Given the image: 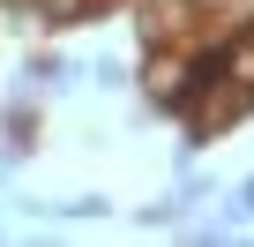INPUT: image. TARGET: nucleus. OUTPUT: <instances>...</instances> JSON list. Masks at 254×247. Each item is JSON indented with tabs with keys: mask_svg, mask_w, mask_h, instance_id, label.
I'll use <instances>...</instances> for the list:
<instances>
[{
	"mask_svg": "<svg viewBox=\"0 0 254 247\" xmlns=\"http://www.w3.org/2000/svg\"><path fill=\"white\" fill-rule=\"evenodd\" d=\"M180 105H187V150H194V143H209L217 128H232V120L254 105V90H247V82H232V75H217V82H202V90H194V97H180Z\"/></svg>",
	"mask_w": 254,
	"mask_h": 247,
	"instance_id": "nucleus-1",
	"label": "nucleus"
},
{
	"mask_svg": "<svg viewBox=\"0 0 254 247\" xmlns=\"http://www.w3.org/2000/svg\"><path fill=\"white\" fill-rule=\"evenodd\" d=\"M142 90H150V105H180L187 90H194V68L180 60V53H150V68H142Z\"/></svg>",
	"mask_w": 254,
	"mask_h": 247,
	"instance_id": "nucleus-2",
	"label": "nucleus"
},
{
	"mask_svg": "<svg viewBox=\"0 0 254 247\" xmlns=\"http://www.w3.org/2000/svg\"><path fill=\"white\" fill-rule=\"evenodd\" d=\"M187 15H194L187 0H142V45H150V53H157V45H172V38L187 30Z\"/></svg>",
	"mask_w": 254,
	"mask_h": 247,
	"instance_id": "nucleus-3",
	"label": "nucleus"
},
{
	"mask_svg": "<svg viewBox=\"0 0 254 247\" xmlns=\"http://www.w3.org/2000/svg\"><path fill=\"white\" fill-rule=\"evenodd\" d=\"M90 8H97V0H30V15H38L45 30H67V23H82Z\"/></svg>",
	"mask_w": 254,
	"mask_h": 247,
	"instance_id": "nucleus-4",
	"label": "nucleus"
},
{
	"mask_svg": "<svg viewBox=\"0 0 254 247\" xmlns=\"http://www.w3.org/2000/svg\"><path fill=\"white\" fill-rule=\"evenodd\" d=\"M23 75H30V82H45V90H60V82L75 75V68H67L60 53H30V60H23Z\"/></svg>",
	"mask_w": 254,
	"mask_h": 247,
	"instance_id": "nucleus-5",
	"label": "nucleus"
},
{
	"mask_svg": "<svg viewBox=\"0 0 254 247\" xmlns=\"http://www.w3.org/2000/svg\"><path fill=\"white\" fill-rule=\"evenodd\" d=\"M217 75H232V82H247V90H254V38H239V45L217 60Z\"/></svg>",
	"mask_w": 254,
	"mask_h": 247,
	"instance_id": "nucleus-6",
	"label": "nucleus"
},
{
	"mask_svg": "<svg viewBox=\"0 0 254 247\" xmlns=\"http://www.w3.org/2000/svg\"><path fill=\"white\" fill-rule=\"evenodd\" d=\"M232 217H254V172L239 180V195H232Z\"/></svg>",
	"mask_w": 254,
	"mask_h": 247,
	"instance_id": "nucleus-7",
	"label": "nucleus"
}]
</instances>
